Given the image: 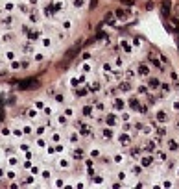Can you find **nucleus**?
<instances>
[{"instance_id":"obj_1","label":"nucleus","mask_w":179,"mask_h":189,"mask_svg":"<svg viewBox=\"0 0 179 189\" xmlns=\"http://www.w3.org/2000/svg\"><path fill=\"white\" fill-rule=\"evenodd\" d=\"M37 85H39V82L33 80V78H30V80H22L21 84H19V87L21 89H35Z\"/></svg>"},{"instance_id":"obj_2","label":"nucleus","mask_w":179,"mask_h":189,"mask_svg":"<svg viewBox=\"0 0 179 189\" xmlns=\"http://www.w3.org/2000/svg\"><path fill=\"white\" fill-rule=\"evenodd\" d=\"M162 13H164L166 17L170 15V0H164V2H162Z\"/></svg>"},{"instance_id":"obj_3","label":"nucleus","mask_w":179,"mask_h":189,"mask_svg":"<svg viewBox=\"0 0 179 189\" xmlns=\"http://www.w3.org/2000/svg\"><path fill=\"white\" fill-rule=\"evenodd\" d=\"M170 148H172V150H176V148H177V143H176V141H170Z\"/></svg>"},{"instance_id":"obj_4","label":"nucleus","mask_w":179,"mask_h":189,"mask_svg":"<svg viewBox=\"0 0 179 189\" xmlns=\"http://www.w3.org/2000/svg\"><path fill=\"white\" fill-rule=\"evenodd\" d=\"M141 72H142V74H148V67H144V65H141Z\"/></svg>"}]
</instances>
